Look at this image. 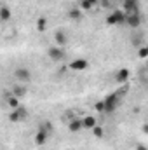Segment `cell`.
Instances as JSON below:
<instances>
[{"instance_id": "1", "label": "cell", "mask_w": 148, "mask_h": 150, "mask_svg": "<svg viewBox=\"0 0 148 150\" xmlns=\"http://www.w3.org/2000/svg\"><path fill=\"white\" fill-rule=\"evenodd\" d=\"M120 93H111L103 100V113H113L118 107H120Z\"/></svg>"}, {"instance_id": "2", "label": "cell", "mask_w": 148, "mask_h": 150, "mask_svg": "<svg viewBox=\"0 0 148 150\" xmlns=\"http://www.w3.org/2000/svg\"><path fill=\"white\" fill-rule=\"evenodd\" d=\"M124 23L127 26H131V28H140L141 23H143V16H141L140 11L138 12H129V14H125V21Z\"/></svg>"}, {"instance_id": "3", "label": "cell", "mask_w": 148, "mask_h": 150, "mask_svg": "<svg viewBox=\"0 0 148 150\" xmlns=\"http://www.w3.org/2000/svg\"><path fill=\"white\" fill-rule=\"evenodd\" d=\"M26 119H28V110L25 107H18V108H14L9 113V120L11 122H23Z\"/></svg>"}, {"instance_id": "4", "label": "cell", "mask_w": 148, "mask_h": 150, "mask_svg": "<svg viewBox=\"0 0 148 150\" xmlns=\"http://www.w3.org/2000/svg\"><path fill=\"white\" fill-rule=\"evenodd\" d=\"M47 56H49L52 61H63L65 56H66V52H65L63 47L54 45V47H49V49H47Z\"/></svg>"}, {"instance_id": "5", "label": "cell", "mask_w": 148, "mask_h": 150, "mask_svg": "<svg viewBox=\"0 0 148 150\" xmlns=\"http://www.w3.org/2000/svg\"><path fill=\"white\" fill-rule=\"evenodd\" d=\"M124 21H125V12H124V11H113L110 16L106 18V25H110V26L120 25V23H124Z\"/></svg>"}, {"instance_id": "6", "label": "cell", "mask_w": 148, "mask_h": 150, "mask_svg": "<svg viewBox=\"0 0 148 150\" xmlns=\"http://www.w3.org/2000/svg\"><path fill=\"white\" fill-rule=\"evenodd\" d=\"M122 11L125 14L129 12H138L140 11V0H124L122 2Z\"/></svg>"}, {"instance_id": "7", "label": "cell", "mask_w": 148, "mask_h": 150, "mask_svg": "<svg viewBox=\"0 0 148 150\" xmlns=\"http://www.w3.org/2000/svg\"><path fill=\"white\" fill-rule=\"evenodd\" d=\"M70 68H72L73 72H84V70L89 68V61L84 59V58H77V59H73V61L70 63Z\"/></svg>"}, {"instance_id": "8", "label": "cell", "mask_w": 148, "mask_h": 150, "mask_svg": "<svg viewBox=\"0 0 148 150\" xmlns=\"http://www.w3.org/2000/svg\"><path fill=\"white\" fill-rule=\"evenodd\" d=\"M14 77L19 80V82H28L30 79H32V74H30V70L28 68H16V72H14Z\"/></svg>"}, {"instance_id": "9", "label": "cell", "mask_w": 148, "mask_h": 150, "mask_svg": "<svg viewBox=\"0 0 148 150\" xmlns=\"http://www.w3.org/2000/svg\"><path fill=\"white\" fill-rule=\"evenodd\" d=\"M84 127H82V119H78V117H73L70 122H68V131L70 133H80Z\"/></svg>"}, {"instance_id": "10", "label": "cell", "mask_w": 148, "mask_h": 150, "mask_svg": "<svg viewBox=\"0 0 148 150\" xmlns=\"http://www.w3.org/2000/svg\"><path fill=\"white\" fill-rule=\"evenodd\" d=\"M54 40H56V45H58V47H65V45L68 44V37H66V33L61 32V30H58V32L54 33Z\"/></svg>"}, {"instance_id": "11", "label": "cell", "mask_w": 148, "mask_h": 150, "mask_svg": "<svg viewBox=\"0 0 148 150\" xmlns=\"http://www.w3.org/2000/svg\"><path fill=\"white\" fill-rule=\"evenodd\" d=\"M96 124H98L96 117H92V115H85V117H82V127H84V129H89V131H91Z\"/></svg>"}, {"instance_id": "12", "label": "cell", "mask_w": 148, "mask_h": 150, "mask_svg": "<svg viewBox=\"0 0 148 150\" xmlns=\"http://www.w3.org/2000/svg\"><path fill=\"white\" fill-rule=\"evenodd\" d=\"M49 136L51 134H47V133H44V131H40V129H37V134H35V145H38V147H42V145H45V142L49 140Z\"/></svg>"}, {"instance_id": "13", "label": "cell", "mask_w": 148, "mask_h": 150, "mask_svg": "<svg viewBox=\"0 0 148 150\" xmlns=\"http://www.w3.org/2000/svg\"><path fill=\"white\" fill-rule=\"evenodd\" d=\"M129 74H131V72H129L127 68H122V70H118V72H117L115 80H117L118 84H124V82H127V80H129Z\"/></svg>"}, {"instance_id": "14", "label": "cell", "mask_w": 148, "mask_h": 150, "mask_svg": "<svg viewBox=\"0 0 148 150\" xmlns=\"http://www.w3.org/2000/svg\"><path fill=\"white\" fill-rule=\"evenodd\" d=\"M11 16H12L11 9H9L7 5H2V7H0V21H2V23H7V21L11 19Z\"/></svg>"}, {"instance_id": "15", "label": "cell", "mask_w": 148, "mask_h": 150, "mask_svg": "<svg viewBox=\"0 0 148 150\" xmlns=\"http://www.w3.org/2000/svg\"><path fill=\"white\" fill-rule=\"evenodd\" d=\"M68 18H70L72 21H80V19H82V9H80V7H73V9H70Z\"/></svg>"}, {"instance_id": "16", "label": "cell", "mask_w": 148, "mask_h": 150, "mask_svg": "<svg viewBox=\"0 0 148 150\" xmlns=\"http://www.w3.org/2000/svg\"><path fill=\"white\" fill-rule=\"evenodd\" d=\"M12 96H16V98H23V96H26V87L25 86H16L14 89H12Z\"/></svg>"}, {"instance_id": "17", "label": "cell", "mask_w": 148, "mask_h": 150, "mask_svg": "<svg viewBox=\"0 0 148 150\" xmlns=\"http://www.w3.org/2000/svg\"><path fill=\"white\" fill-rule=\"evenodd\" d=\"M7 105H9L12 110H14V108H18V107H21V105H19V98H16V96H12V94H11V96H7Z\"/></svg>"}, {"instance_id": "18", "label": "cell", "mask_w": 148, "mask_h": 150, "mask_svg": "<svg viewBox=\"0 0 148 150\" xmlns=\"http://www.w3.org/2000/svg\"><path fill=\"white\" fill-rule=\"evenodd\" d=\"M38 129L44 131V133H47V134H51V133H52V124H51L49 120H45V122H42V124L38 126Z\"/></svg>"}, {"instance_id": "19", "label": "cell", "mask_w": 148, "mask_h": 150, "mask_svg": "<svg viewBox=\"0 0 148 150\" xmlns=\"http://www.w3.org/2000/svg\"><path fill=\"white\" fill-rule=\"evenodd\" d=\"M91 131H92V134H94L96 138H103V136H105V131H103V127H101V126H98V124H96V126H94Z\"/></svg>"}, {"instance_id": "20", "label": "cell", "mask_w": 148, "mask_h": 150, "mask_svg": "<svg viewBox=\"0 0 148 150\" xmlns=\"http://www.w3.org/2000/svg\"><path fill=\"white\" fill-rule=\"evenodd\" d=\"M47 28V18H38L37 19V30L38 32H44Z\"/></svg>"}, {"instance_id": "21", "label": "cell", "mask_w": 148, "mask_h": 150, "mask_svg": "<svg viewBox=\"0 0 148 150\" xmlns=\"http://www.w3.org/2000/svg\"><path fill=\"white\" fill-rule=\"evenodd\" d=\"M91 7H92V4H91L89 0H82V2H80V9H82V11H89Z\"/></svg>"}, {"instance_id": "22", "label": "cell", "mask_w": 148, "mask_h": 150, "mask_svg": "<svg viewBox=\"0 0 148 150\" xmlns=\"http://www.w3.org/2000/svg\"><path fill=\"white\" fill-rule=\"evenodd\" d=\"M147 56H148V47H141V49H140V58L145 59Z\"/></svg>"}, {"instance_id": "23", "label": "cell", "mask_w": 148, "mask_h": 150, "mask_svg": "<svg viewBox=\"0 0 148 150\" xmlns=\"http://www.w3.org/2000/svg\"><path fill=\"white\" fill-rule=\"evenodd\" d=\"M96 110H98V112H103V101H98V103H96Z\"/></svg>"}, {"instance_id": "24", "label": "cell", "mask_w": 148, "mask_h": 150, "mask_svg": "<svg viewBox=\"0 0 148 150\" xmlns=\"http://www.w3.org/2000/svg\"><path fill=\"white\" fill-rule=\"evenodd\" d=\"M136 150H148V149H147V145H143V143H140V145L136 147Z\"/></svg>"}, {"instance_id": "25", "label": "cell", "mask_w": 148, "mask_h": 150, "mask_svg": "<svg viewBox=\"0 0 148 150\" xmlns=\"http://www.w3.org/2000/svg\"><path fill=\"white\" fill-rule=\"evenodd\" d=\"M101 4H103V7H110V0H101Z\"/></svg>"}, {"instance_id": "26", "label": "cell", "mask_w": 148, "mask_h": 150, "mask_svg": "<svg viewBox=\"0 0 148 150\" xmlns=\"http://www.w3.org/2000/svg\"><path fill=\"white\" fill-rule=\"evenodd\" d=\"M89 2H91V4H92V5H96V4H98V2H99V0H89Z\"/></svg>"}]
</instances>
